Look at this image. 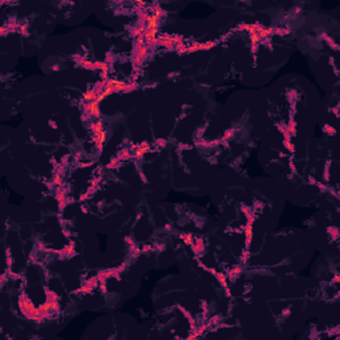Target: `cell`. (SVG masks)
<instances>
[{
	"mask_svg": "<svg viewBox=\"0 0 340 340\" xmlns=\"http://www.w3.org/2000/svg\"><path fill=\"white\" fill-rule=\"evenodd\" d=\"M100 102L97 101H90V102H85L84 105V113L87 114L88 117H93V118H100L101 113H100Z\"/></svg>",
	"mask_w": 340,
	"mask_h": 340,
	"instance_id": "obj_1",
	"label": "cell"
},
{
	"mask_svg": "<svg viewBox=\"0 0 340 340\" xmlns=\"http://www.w3.org/2000/svg\"><path fill=\"white\" fill-rule=\"evenodd\" d=\"M20 307H21V310L24 311L25 315H29L31 312H32L33 310H35V305H33V303L29 300V299L27 298L25 295L21 296V299H20Z\"/></svg>",
	"mask_w": 340,
	"mask_h": 340,
	"instance_id": "obj_2",
	"label": "cell"
},
{
	"mask_svg": "<svg viewBox=\"0 0 340 340\" xmlns=\"http://www.w3.org/2000/svg\"><path fill=\"white\" fill-rule=\"evenodd\" d=\"M105 141H106V138H105V130H102V132H98V133L95 134V144H96L97 151L102 150V146H104Z\"/></svg>",
	"mask_w": 340,
	"mask_h": 340,
	"instance_id": "obj_3",
	"label": "cell"
},
{
	"mask_svg": "<svg viewBox=\"0 0 340 340\" xmlns=\"http://www.w3.org/2000/svg\"><path fill=\"white\" fill-rule=\"evenodd\" d=\"M158 45H162V47H166V48H173L174 47V43H173V39L171 36L169 35H164L161 36L158 40Z\"/></svg>",
	"mask_w": 340,
	"mask_h": 340,
	"instance_id": "obj_4",
	"label": "cell"
},
{
	"mask_svg": "<svg viewBox=\"0 0 340 340\" xmlns=\"http://www.w3.org/2000/svg\"><path fill=\"white\" fill-rule=\"evenodd\" d=\"M97 98H98V93H97L95 89H90V90H88V92L84 93V100L87 102L97 101Z\"/></svg>",
	"mask_w": 340,
	"mask_h": 340,
	"instance_id": "obj_5",
	"label": "cell"
},
{
	"mask_svg": "<svg viewBox=\"0 0 340 340\" xmlns=\"http://www.w3.org/2000/svg\"><path fill=\"white\" fill-rule=\"evenodd\" d=\"M148 150H149V145H148L146 142H142V144L140 145V146L137 148V150H136V158H142L144 154L146 153Z\"/></svg>",
	"mask_w": 340,
	"mask_h": 340,
	"instance_id": "obj_6",
	"label": "cell"
},
{
	"mask_svg": "<svg viewBox=\"0 0 340 340\" xmlns=\"http://www.w3.org/2000/svg\"><path fill=\"white\" fill-rule=\"evenodd\" d=\"M90 130L93 132V134H96L98 132H102V130H104V124H102V121H100V120L93 121L92 124H90Z\"/></svg>",
	"mask_w": 340,
	"mask_h": 340,
	"instance_id": "obj_7",
	"label": "cell"
},
{
	"mask_svg": "<svg viewBox=\"0 0 340 340\" xmlns=\"http://www.w3.org/2000/svg\"><path fill=\"white\" fill-rule=\"evenodd\" d=\"M95 68L100 69L101 72H104V73H108V72H109V64H108V62H104V61H97V62H95Z\"/></svg>",
	"mask_w": 340,
	"mask_h": 340,
	"instance_id": "obj_8",
	"label": "cell"
},
{
	"mask_svg": "<svg viewBox=\"0 0 340 340\" xmlns=\"http://www.w3.org/2000/svg\"><path fill=\"white\" fill-rule=\"evenodd\" d=\"M245 234H246V236H247V239H246V243L248 245V243L251 242V236H253V225H251V222H248V223L246 225Z\"/></svg>",
	"mask_w": 340,
	"mask_h": 340,
	"instance_id": "obj_9",
	"label": "cell"
},
{
	"mask_svg": "<svg viewBox=\"0 0 340 340\" xmlns=\"http://www.w3.org/2000/svg\"><path fill=\"white\" fill-rule=\"evenodd\" d=\"M61 254H65L67 256H72L73 254H75V246H73V243H69L67 246V247L64 248V250L61 251Z\"/></svg>",
	"mask_w": 340,
	"mask_h": 340,
	"instance_id": "obj_10",
	"label": "cell"
},
{
	"mask_svg": "<svg viewBox=\"0 0 340 340\" xmlns=\"http://www.w3.org/2000/svg\"><path fill=\"white\" fill-rule=\"evenodd\" d=\"M176 51L178 52V55H185V53H187V47L184 43H181V44L176 45Z\"/></svg>",
	"mask_w": 340,
	"mask_h": 340,
	"instance_id": "obj_11",
	"label": "cell"
},
{
	"mask_svg": "<svg viewBox=\"0 0 340 340\" xmlns=\"http://www.w3.org/2000/svg\"><path fill=\"white\" fill-rule=\"evenodd\" d=\"M199 48H201V43H191V45L187 47V53L197 52V51H199Z\"/></svg>",
	"mask_w": 340,
	"mask_h": 340,
	"instance_id": "obj_12",
	"label": "cell"
},
{
	"mask_svg": "<svg viewBox=\"0 0 340 340\" xmlns=\"http://www.w3.org/2000/svg\"><path fill=\"white\" fill-rule=\"evenodd\" d=\"M214 45H215V43L214 41H207V43H202L201 44V48L199 49H203V51H209L210 48H213Z\"/></svg>",
	"mask_w": 340,
	"mask_h": 340,
	"instance_id": "obj_13",
	"label": "cell"
},
{
	"mask_svg": "<svg viewBox=\"0 0 340 340\" xmlns=\"http://www.w3.org/2000/svg\"><path fill=\"white\" fill-rule=\"evenodd\" d=\"M241 271H242L241 267H235L234 270H231L230 271V279H233V281H234V279H236V276L241 274Z\"/></svg>",
	"mask_w": 340,
	"mask_h": 340,
	"instance_id": "obj_14",
	"label": "cell"
},
{
	"mask_svg": "<svg viewBox=\"0 0 340 340\" xmlns=\"http://www.w3.org/2000/svg\"><path fill=\"white\" fill-rule=\"evenodd\" d=\"M64 199H65L64 191H62V190H59V191H57V201L60 202V207H62V202H64Z\"/></svg>",
	"mask_w": 340,
	"mask_h": 340,
	"instance_id": "obj_15",
	"label": "cell"
},
{
	"mask_svg": "<svg viewBox=\"0 0 340 340\" xmlns=\"http://www.w3.org/2000/svg\"><path fill=\"white\" fill-rule=\"evenodd\" d=\"M182 238H184V241L186 245H193V236H191V234H185Z\"/></svg>",
	"mask_w": 340,
	"mask_h": 340,
	"instance_id": "obj_16",
	"label": "cell"
},
{
	"mask_svg": "<svg viewBox=\"0 0 340 340\" xmlns=\"http://www.w3.org/2000/svg\"><path fill=\"white\" fill-rule=\"evenodd\" d=\"M217 278H218V281L221 282V284H223L225 287H226V278H225L222 274H217Z\"/></svg>",
	"mask_w": 340,
	"mask_h": 340,
	"instance_id": "obj_17",
	"label": "cell"
},
{
	"mask_svg": "<svg viewBox=\"0 0 340 340\" xmlns=\"http://www.w3.org/2000/svg\"><path fill=\"white\" fill-rule=\"evenodd\" d=\"M53 184H55V185H61V176H60V174H56V176L53 177Z\"/></svg>",
	"mask_w": 340,
	"mask_h": 340,
	"instance_id": "obj_18",
	"label": "cell"
},
{
	"mask_svg": "<svg viewBox=\"0 0 340 340\" xmlns=\"http://www.w3.org/2000/svg\"><path fill=\"white\" fill-rule=\"evenodd\" d=\"M284 145L288 148V150H290V151H294V150H295V149H294V145H291L288 140H286V141H284Z\"/></svg>",
	"mask_w": 340,
	"mask_h": 340,
	"instance_id": "obj_19",
	"label": "cell"
},
{
	"mask_svg": "<svg viewBox=\"0 0 340 340\" xmlns=\"http://www.w3.org/2000/svg\"><path fill=\"white\" fill-rule=\"evenodd\" d=\"M231 136H234V130H233V129H231V130H228V132H226V134H225V138H226V140H228V138H230Z\"/></svg>",
	"mask_w": 340,
	"mask_h": 340,
	"instance_id": "obj_20",
	"label": "cell"
},
{
	"mask_svg": "<svg viewBox=\"0 0 340 340\" xmlns=\"http://www.w3.org/2000/svg\"><path fill=\"white\" fill-rule=\"evenodd\" d=\"M294 126H295V125H294V122H291V124H290V126H288V129H287V130H288V132H290L291 134H292L294 132H295V128H294Z\"/></svg>",
	"mask_w": 340,
	"mask_h": 340,
	"instance_id": "obj_21",
	"label": "cell"
}]
</instances>
